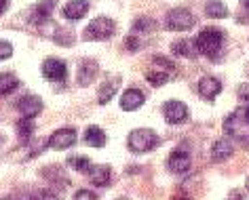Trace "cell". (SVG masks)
I'll return each mask as SVG.
<instances>
[{
    "instance_id": "obj_1",
    "label": "cell",
    "mask_w": 249,
    "mask_h": 200,
    "mask_svg": "<svg viewBox=\"0 0 249 200\" xmlns=\"http://www.w3.org/2000/svg\"><path fill=\"white\" fill-rule=\"evenodd\" d=\"M224 129H226V133L230 137H234V139L249 141V105L234 110L232 114L226 118Z\"/></svg>"
},
{
    "instance_id": "obj_2",
    "label": "cell",
    "mask_w": 249,
    "mask_h": 200,
    "mask_svg": "<svg viewBox=\"0 0 249 200\" xmlns=\"http://www.w3.org/2000/svg\"><path fill=\"white\" fill-rule=\"evenodd\" d=\"M157 143H159V135L150 129H135L129 133V139H127V146L133 154L150 152L152 148H157Z\"/></svg>"
},
{
    "instance_id": "obj_3",
    "label": "cell",
    "mask_w": 249,
    "mask_h": 200,
    "mask_svg": "<svg viewBox=\"0 0 249 200\" xmlns=\"http://www.w3.org/2000/svg\"><path fill=\"white\" fill-rule=\"evenodd\" d=\"M222 42H224L222 30H217V28H205L203 32L196 36L195 45H196V51L198 53L213 57V55H217V51L222 49Z\"/></svg>"
},
{
    "instance_id": "obj_4",
    "label": "cell",
    "mask_w": 249,
    "mask_h": 200,
    "mask_svg": "<svg viewBox=\"0 0 249 200\" xmlns=\"http://www.w3.org/2000/svg\"><path fill=\"white\" fill-rule=\"evenodd\" d=\"M165 23H167V30H171V32H186V30L195 26L196 19L188 9H171L167 13Z\"/></svg>"
},
{
    "instance_id": "obj_5",
    "label": "cell",
    "mask_w": 249,
    "mask_h": 200,
    "mask_svg": "<svg viewBox=\"0 0 249 200\" xmlns=\"http://www.w3.org/2000/svg\"><path fill=\"white\" fill-rule=\"evenodd\" d=\"M114 34V21L110 17H95L85 30L87 40H106Z\"/></svg>"
},
{
    "instance_id": "obj_6",
    "label": "cell",
    "mask_w": 249,
    "mask_h": 200,
    "mask_svg": "<svg viewBox=\"0 0 249 200\" xmlns=\"http://www.w3.org/2000/svg\"><path fill=\"white\" fill-rule=\"evenodd\" d=\"M42 76L47 80H51V83H64L66 76H68V70H66V64L61 59H47L45 64H42Z\"/></svg>"
},
{
    "instance_id": "obj_7",
    "label": "cell",
    "mask_w": 249,
    "mask_h": 200,
    "mask_svg": "<svg viewBox=\"0 0 249 200\" xmlns=\"http://www.w3.org/2000/svg\"><path fill=\"white\" fill-rule=\"evenodd\" d=\"M163 116L169 124H182L188 118V108L182 101H167L163 105Z\"/></svg>"
},
{
    "instance_id": "obj_8",
    "label": "cell",
    "mask_w": 249,
    "mask_h": 200,
    "mask_svg": "<svg viewBox=\"0 0 249 200\" xmlns=\"http://www.w3.org/2000/svg\"><path fill=\"white\" fill-rule=\"evenodd\" d=\"M74 143H76V131L74 129H59L49 139V146L53 150H68Z\"/></svg>"
},
{
    "instance_id": "obj_9",
    "label": "cell",
    "mask_w": 249,
    "mask_h": 200,
    "mask_svg": "<svg viewBox=\"0 0 249 200\" xmlns=\"http://www.w3.org/2000/svg\"><path fill=\"white\" fill-rule=\"evenodd\" d=\"M17 110L21 112L23 118H34L40 114L42 101H40V97H36V95H26L17 101Z\"/></svg>"
},
{
    "instance_id": "obj_10",
    "label": "cell",
    "mask_w": 249,
    "mask_h": 200,
    "mask_svg": "<svg viewBox=\"0 0 249 200\" xmlns=\"http://www.w3.org/2000/svg\"><path fill=\"white\" fill-rule=\"evenodd\" d=\"M91 2L89 0H70V2L66 4L64 9H61V15L66 17V19H83L87 15V11H89Z\"/></svg>"
},
{
    "instance_id": "obj_11",
    "label": "cell",
    "mask_w": 249,
    "mask_h": 200,
    "mask_svg": "<svg viewBox=\"0 0 249 200\" xmlns=\"http://www.w3.org/2000/svg\"><path fill=\"white\" fill-rule=\"evenodd\" d=\"M190 162H192V158H190V154L186 152V150H182V148H178V150H173L171 152V156H169V168L173 173H186L190 168Z\"/></svg>"
},
{
    "instance_id": "obj_12",
    "label": "cell",
    "mask_w": 249,
    "mask_h": 200,
    "mask_svg": "<svg viewBox=\"0 0 249 200\" xmlns=\"http://www.w3.org/2000/svg\"><path fill=\"white\" fill-rule=\"evenodd\" d=\"M144 93L138 91V89H129V91H124L123 93V97H121V108L124 112H133V110H138L144 105Z\"/></svg>"
},
{
    "instance_id": "obj_13",
    "label": "cell",
    "mask_w": 249,
    "mask_h": 200,
    "mask_svg": "<svg viewBox=\"0 0 249 200\" xmlns=\"http://www.w3.org/2000/svg\"><path fill=\"white\" fill-rule=\"evenodd\" d=\"M220 91H222V84H220V80L213 76H205V78H201V83H198V93H201V97H205V99H215L220 95Z\"/></svg>"
},
{
    "instance_id": "obj_14",
    "label": "cell",
    "mask_w": 249,
    "mask_h": 200,
    "mask_svg": "<svg viewBox=\"0 0 249 200\" xmlns=\"http://www.w3.org/2000/svg\"><path fill=\"white\" fill-rule=\"evenodd\" d=\"M97 76V64L91 59H85L80 64V70H78V84L80 86H87L91 84V80Z\"/></svg>"
},
{
    "instance_id": "obj_15",
    "label": "cell",
    "mask_w": 249,
    "mask_h": 200,
    "mask_svg": "<svg viewBox=\"0 0 249 200\" xmlns=\"http://www.w3.org/2000/svg\"><path fill=\"white\" fill-rule=\"evenodd\" d=\"M89 173H91V181H93L95 185H99V187L108 185V181H110V177H112L110 167H106V165L91 167V168H89Z\"/></svg>"
},
{
    "instance_id": "obj_16",
    "label": "cell",
    "mask_w": 249,
    "mask_h": 200,
    "mask_svg": "<svg viewBox=\"0 0 249 200\" xmlns=\"http://www.w3.org/2000/svg\"><path fill=\"white\" fill-rule=\"evenodd\" d=\"M85 141L91 148H104L106 146V133L99 127H89L85 133Z\"/></svg>"
},
{
    "instance_id": "obj_17",
    "label": "cell",
    "mask_w": 249,
    "mask_h": 200,
    "mask_svg": "<svg viewBox=\"0 0 249 200\" xmlns=\"http://www.w3.org/2000/svg\"><path fill=\"white\" fill-rule=\"evenodd\" d=\"M205 13L213 19H222V17H228V7L222 2V0H209L205 4Z\"/></svg>"
},
{
    "instance_id": "obj_18",
    "label": "cell",
    "mask_w": 249,
    "mask_h": 200,
    "mask_svg": "<svg viewBox=\"0 0 249 200\" xmlns=\"http://www.w3.org/2000/svg\"><path fill=\"white\" fill-rule=\"evenodd\" d=\"M17 86H19V80H17L15 74L11 72H2L0 74V95H9L13 93Z\"/></svg>"
},
{
    "instance_id": "obj_19",
    "label": "cell",
    "mask_w": 249,
    "mask_h": 200,
    "mask_svg": "<svg viewBox=\"0 0 249 200\" xmlns=\"http://www.w3.org/2000/svg\"><path fill=\"white\" fill-rule=\"evenodd\" d=\"M232 154V146L226 141V139H220V141H215L213 143V148H211V158L213 160H226L228 156Z\"/></svg>"
},
{
    "instance_id": "obj_20",
    "label": "cell",
    "mask_w": 249,
    "mask_h": 200,
    "mask_svg": "<svg viewBox=\"0 0 249 200\" xmlns=\"http://www.w3.org/2000/svg\"><path fill=\"white\" fill-rule=\"evenodd\" d=\"M118 89V78H110V80H106V83L102 84V89H99V103H108L112 97H114V93Z\"/></svg>"
},
{
    "instance_id": "obj_21",
    "label": "cell",
    "mask_w": 249,
    "mask_h": 200,
    "mask_svg": "<svg viewBox=\"0 0 249 200\" xmlns=\"http://www.w3.org/2000/svg\"><path fill=\"white\" fill-rule=\"evenodd\" d=\"M173 53L182 55V57H195L196 45H192L190 40H178V42H173Z\"/></svg>"
},
{
    "instance_id": "obj_22",
    "label": "cell",
    "mask_w": 249,
    "mask_h": 200,
    "mask_svg": "<svg viewBox=\"0 0 249 200\" xmlns=\"http://www.w3.org/2000/svg\"><path fill=\"white\" fill-rule=\"evenodd\" d=\"M68 165H70L74 171L78 173H85L91 168V160L87 158V156H72V158H68Z\"/></svg>"
},
{
    "instance_id": "obj_23",
    "label": "cell",
    "mask_w": 249,
    "mask_h": 200,
    "mask_svg": "<svg viewBox=\"0 0 249 200\" xmlns=\"http://www.w3.org/2000/svg\"><path fill=\"white\" fill-rule=\"evenodd\" d=\"M53 7H55V0H40V4L36 7V19H40V21L49 19Z\"/></svg>"
},
{
    "instance_id": "obj_24",
    "label": "cell",
    "mask_w": 249,
    "mask_h": 200,
    "mask_svg": "<svg viewBox=\"0 0 249 200\" xmlns=\"http://www.w3.org/2000/svg\"><path fill=\"white\" fill-rule=\"evenodd\" d=\"M17 133H19L21 139H28V137L34 133V122H32V118H21V120L17 122Z\"/></svg>"
},
{
    "instance_id": "obj_25",
    "label": "cell",
    "mask_w": 249,
    "mask_h": 200,
    "mask_svg": "<svg viewBox=\"0 0 249 200\" xmlns=\"http://www.w3.org/2000/svg\"><path fill=\"white\" fill-rule=\"evenodd\" d=\"M148 83L154 84V86H160V84H165L167 80H169V74L163 72V70H152V72H148Z\"/></svg>"
},
{
    "instance_id": "obj_26",
    "label": "cell",
    "mask_w": 249,
    "mask_h": 200,
    "mask_svg": "<svg viewBox=\"0 0 249 200\" xmlns=\"http://www.w3.org/2000/svg\"><path fill=\"white\" fill-rule=\"evenodd\" d=\"M154 28V21L152 19H148V17H142V19H138L133 23V34H146V32H150V30Z\"/></svg>"
},
{
    "instance_id": "obj_27",
    "label": "cell",
    "mask_w": 249,
    "mask_h": 200,
    "mask_svg": "<svg viewBox=\"0 0 249 200\" xmlns=\"http://www.w3.org/2000/svg\"><path fill=\"white\" fill-rule=\"evenodd\" d=\"M74 200H97V196L91 190H78L74 194Z\"/></svg>"
},
{
    "instance_id": "obj_28",
    "label": "cell",
    "mask_w": 249,
    "mask_h": 200,
    "mask_svg": "<svg viewBox=\"0 0 249 200\" xmlns=\"http://www.w3.org/2000/svg\"><path fill=\"white\" fill-rule=\"evenodd\" d=\"M13 55V47L9 45V42H4V40H0V59H7Z\"/></svg>"
},
{
    "instance_id": "obj_29",
    "label": "cell",
    "mask_w": 249,
    "mask_h": 200,
    "mask_svg": "<svg viewBox=\"0 0 249 200\" xmlns=\"http://www.w3.org/2000/svg\"><path fill=\"white\" fill-rule=\"evenodd\" d=\"M34 200H59V196L57 194H53V192H49V190H42V192L36 194Z\"/></svg>"
},
{
    "instance_id": "obj_30",
    "label": "cell",
    "mask_w": 249,
    "mask_h": 200,
    "mask_svg": "<svg viewBox=\"0 0 249 200\" xmlns=\"http://www.w3.org/2000/svg\"><path fill=\"white\" fill-rule=\"evenodd\" d=\"M239 95H241L243 101H249V84H243V86H241V89H239Z\"/></svg>"
},
{
    "instance_id": "obj_31",
    "label": "cell",
    "mask_w": 249,
    "mask_h": 200,
    "mask_svg": "<svg viewBox=\"0 0 249 200\" xmlns=\"http://www.w3.org/2000/svg\"><path fill=\"white\" fill-rule=\"evenodd\" d=\"M226 200H245V198H243V194H241L239 190H232V192L228 194V198H226Z\"/></svg>"
},
{
    "instance_id": "obj_32",
    "label": "cell",
    "mask_w": 249,
    "mask_h": 200,
    "mask_svg": "<svg viewBox=\"0 0 249 200\" xmlns=\"http://www.w3.org/2000/svg\"><path fill=\"white\" fill-rule=\"evenodd\" d=\"M7 7H9V0H0V15L7 11Z\"/></svg>"
},
{
    "instance_id": "obj_33",
    "label": "cell",
    "mask_w": 249,
    "mask_h": 200,
    "mask_svg": "<svg viewBox=\"0 0 249 200\" xmlns=\"http://www.w3.org/2000/svg\"><path fill=\"white\" fill-rule=\"evenodd\" d=\"M241 4H243L245 9H249V0H241Z\"/></svg>"
},
{
    "instance_id": "obj_34",
    "label": "cell",
    "mask_w": 249,
    "mask_h": 200,
    "mask_svg": "<svg viewBox=\"0 0 249 200\" xmlns=\"http://www.w3.org/2000/svg\"><path fill=\"white\" fill-rule=\"evenodd\" d=\"M245 185H247V190H249V177H247V181H245Z\"/></svg>"
},
{
    "instance_id": "obj_35",
    "label": "cell",
    "mask_w": 249,
    "mask_h": 200,
    "mask_svg": "<svg viewBox=\"0 0 249 200\" xmlns=\"http://www.w3.org/2000/svg\"><path fill=\"white\" fill-rule=\"evenodd\" d=\"M118 200H124V198H118Z\"/></svg>"
}]
</instances>
